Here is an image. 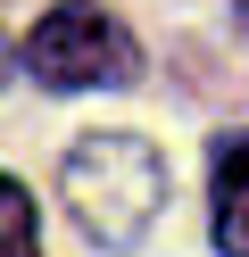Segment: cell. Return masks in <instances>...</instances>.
Returning a JSON list of instances; mask_svg holds the SVG:
<instances>
[{
  "label": "cell",
  "mask_w": 249,
  "mask_h": 257,
  "mask_svg": "<svg viewBox=\"0 0 249 257\" xmlns=\"http://www.w3.org/2000/svg\"><path fill=\"white\" fill-rule=\"evenodd\" d=\"M58 191H66V216L83 224V240L133 249V240H149V224L166 207V158L141 133H92L66 150Z\"/></svg>",
  "instance_id": "cell-1"
},
{
  "label": "cell",
  "mask_w": 249,
  "mask_h": 257,
  "mask_svg": "<svg viewBox=\"0 0 249 257\" xmlns=\"http://www.w3.org/2000/svg\"><path fill=\"white\" fill-rule=\"evenodd\" d=\"M216 249L249 257V124L216 141Z\"/></svg>",
  "instance_id": "cell-3"
},
{
  "label": "cell",
  "mask_w": 249,
  "mask_h": 257,
  "mask_svg": "<svg viewBox=\"0 0 249 257\" xmlns=\"http://www.w3.org/2000/svg\"><path fill=\"white\" fill-rule=\"evenodd\" d=\"M9 75H17V58H9V42H0V83H9Z\"/></svg>",
  "instance_id": "cell-5"
},
{
  "label": "cell",
  "mask_w": 249,
  "mask_h": 257,
  "mask_svg": "<svg viewBox=\"0 0 249 257\" xmlns=\"http://www.w3.org/2000/svg\"><path fill=\"white\" fill-rule=\"evenodd\" d=\"M17 58H25L33 83H50V91H116V83L141 75V42H133L100 0H58L25 34Z\"/></svg>",
  "instance_id": "cell-2"
},
{
  "label": "cell",
  "mask_w": 249,
  "mask_h": 257,
  "mask_svg": "<svg viewBox=\"0 0 249 257\" xmlns=\"http://www.w3.org/2000/svg\"><path fill=\"white\" fill-rule=\"evenodd\" d=\"M0 257H42V216L17 174H0Z\"/></svg>",
  "instance_id": "cell-4"
}]
</instances>
